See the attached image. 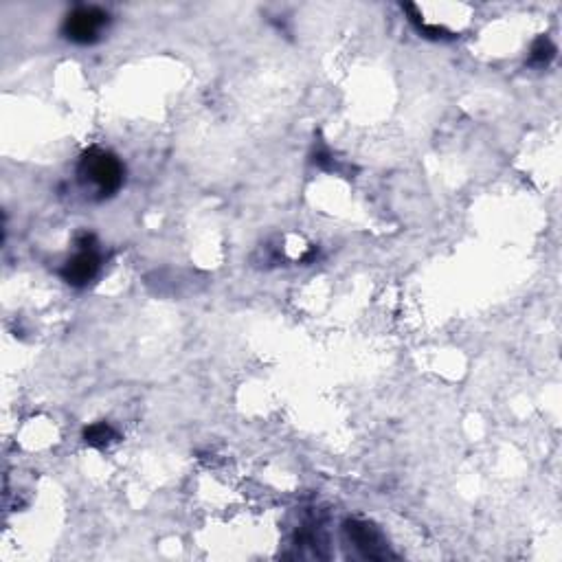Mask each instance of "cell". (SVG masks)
<instances>
[{
    "instance_id": "1",
    "label": "cell",
    "mask_w": 562,
    "mask_h": 562,
    "mask_svg": "<svg viewBox=\"0 0 562 562\" xmlns=\"http://www.w3.org/2000/svg\"><path fill=\"white\" fill-rule=\"evenodd\" d=\"M77 174L84 185H91L99 198H108L117 194L119 187L126 178V167L117 159L115 154L101 148H91L82 154Z\"/></svg>"
},
{
    "instance_id": "2",
    "label": "cell",
    "mask_w": 562,
    "mask_h": 562,
    "mask_svg": "<svg viewBox=\"0 0 562 562\" xmlns=\"http://www.w3.org/2000/svg\"><path fill=\"white\" fill-rule=\"evenodd\" d=\"M108 25V11L95 5H82L64 18L62 33L75 44H95Z\"/></svg>"
},
{
    "instance_id": "3",
    "label": "cell",
    "mask_w": 562,
    "mask_h": 562,
    "mask_svg": "<svg viewBox=\"0 0 562 562\" xmlns=\"http://www.w3.org/2000/svg\"><path fill=\"white\" fill-rule=\"evenodd\" d=\"M93 244H95L93 235H82L80 253L71 257V260L66 262L62 268V279L66 281V284L82 288L86 284H91V281L97 277L101 260H99V253Z\"/></svg>"
},
{
    "instance_id": "4",
    "label": "cell",
    "mask_w": 562,
    "mask_h": 562,
    "mask_svg": "<svg viewBox=\"0 0 562 562\" xmlns=\"http://www.w3.org/2000/svg\"><path fill=\"white\" fill-rule=\"evenodd\" d=\"M345 534L350 541L354 543V547L361 552L365 558L372 560H385L391 558L393 554L389 552V545L385 541V536L378 532V527L367 523V521H347L345 523Z\"/></svg>"
},
{
    "instance_id": "5",
    "label": "cell",
    "mask_w": 562,
    "mask_h": 562,
    "mask_svg": "<svg viewBox=\"0 0 562 562\" xmlns=\"http://www.w3.org/2000/svg\"><path fill=\"white\" fill-rule=\"evenodd\" d=\"M117 440H119L117 431L106 422H97L93 426H88V429L84 431V442L88 446H95V448H104V446L117 442Z\"/></svg>"
},
{
    "instance_id": "6",
    "label": "cell",
    "mask_w": 562,
    "mask_h": 562,
    "mask_svg": "<svg viewBox=\"0 0 562 562\" xmlns=\"http://www.w3.org/2000/svg\"><path fill=\"white\" fill-rule=\"evenodd\" d=\"M554 55H556L554 42L543 36V38H538V40L534 42L532 55H530V64H534V66H547L549 62L554 60Z\"/></svg>"
}]
</instances>
